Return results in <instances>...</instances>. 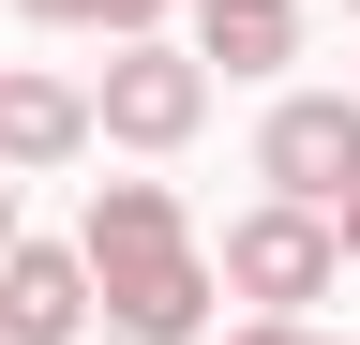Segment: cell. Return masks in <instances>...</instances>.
I'll list each match as a JSON object with an SVG mask.
<instances>
[{
	"mask_svg": "<svg viewBox=\"0 0 360 345\" xmlns=\"http://www.w3.org/2000/svg\"><path fill=\"white\" fill-rule=\"evenodd\" d=\"M75 271H90V315L120 345H195L210 330V240L165 181H90V226H75Z\"/></svg>",
	"mask_w": 360,
	"mask_h": 345,
	"instance_id": "cell-1",
	"label": "cell"
},
{
	"mask_svg": "<svg viewBox=\"0 0 360 345\" xmlns=\"http://www.w3.org/2000/svg\"><path fill=\"white\" fill-rule=\"evenodd\" d=\"M210 285H225V300H255V315H300V300H330V285H345V255H330V210H300V195H255L240 226H225Z\"/></svg>",
	"mask_w": 360,
	"mask_h": 345,
	"instance_id": "cell-2",
	"label": "cell"
},
{
	"mask_svg": "<svg viewBox=\"0 0 360 345\" xmlns=\"http://www.w3.org/2000/svg\"><path fill=\"white\" fill-rule=\"evenodd\" d=\"M195 120H210V60L165 46V30H135V46L90 75V136H105V150H180Z\"/></svg>",
	"mask_w": 360,
	"mask_h": 345,
	"instance_id": "cell-3",
	"label": "cell"
},
{
	"mask_svg": "<svg viewBox=\"0 0 360 345\" xmlns=\"http://www.w3.org/2000/svg\"><path fill=\"white\" fill-rule=\"evenodd\" d=\"M255 181L300 195V210H330V195L360 181V105H345V91H285V105L255 120Z\"/></svg>",
	"mask_w": 360,
	"mask_h": 345,
	"instance_id": "cell-4",
	"label": "cell"
},
{
	"mask_svg": "<svg viewBox=\"0 0 360 345\" xmlns=\"http://www.w3.org/2000/svg\"><path fill=\"white\" fill-rule=\"evenodd\" d=\"M75 150H90V91L45 60H0V181H60Z\"/></svg>",
	"mask_w": 360,
	"mask_h": 345,
	"instance_id": "cell-5",
	"label": "cell"
},
{
	"mask_svg": "<svg viewBox=\"0 0 360 345\" xmlns=\"http://www.w3.org/2000/svg\"><path fill=\"white\" fill-rule=\"evenodd\" d=\"M75 330H90L75 240H0V345H75Z\"/></svg>",
	"mask_w": 360,
	"mask_h": 345,
	"instance_id": "cell-6",
	"label": "cell"
},
{
	"mask_svg": "<svg viewBox=\"0 0 360 345\" xmlns=\"http://www.w3.org/2000/svg\"><path fill=\"white\" fill-rule=\"evenodd\" d=\"M195 60H225V75H285V60H300V0H195Z\"/></svg>",
	"mask_w": 360,
	"mask_h": 345,
	"instance_id": "cell-7",
	"label": "cell"
},
{
	"mask_svg": "<svg viewBox=\"0 0 360 345\" xmlns=\"http://www.w3.org/2000/svg\"><path fill=\"white\" fill-rule=\"evenodd\" d=\"M30 30H105V46H135V30H165V0H15Z\"/></svg>",
	"mask_w": 360,
	"mask_h": 345,
	"instance_id": "cell-8",
	"label": "cell"
},
{
	"mask_svg": "<svg viewBox=\"0 0 360 345\" xmlns=\"http://www.w3.org/2000/svg\"><path fill=\"white\" fill-rule=\"evenodd\" d=\"M225 345H345V330H315V315H240Z\"/></svg>",
	"mask_w": 360,
	"mask_h": 345,
	"instance_id": "cell-9",
	"label": "cell"
},
{
	"mask_svg": "<svg viewBox=\"0 0 360 345\" xmlns=\"http://www.w3.org/2000/svg\"><path fill=\"white\" fill-rule=\"evenodd\" d=\"M330 255H345V271H360V181L330 195Z\"/></svg>",
	"mask_w": 360,
	"mask_h": 345,
	"instance_id": "cell-10",
	"label": "cell"
},
{
	"mask_svg": "<svg viewBox=\"0 0 360 345\" xmlns=\"http://www.w3.org/2000/svg\"><path fill=\"white\" fill-rule=\"evenodd\" d=\"M0 240H15V181H0Z\"/></svg>",
	"mask_w": 360,
	"mask_h": 345,
	"instance_id": "cell-11",
	"label": "cell"
},
{
	"mask_svg": "<svg viewBox=\"0 0 360 345\" xmlns=\"http://www.w3.org/2000/svg\"><path fill=\"white\" fill-rule=\"evenodd\" d=\"M345 105H360V75H345Z\"/></svg>",
	"mask_w": 360,
	"mask_h": 345,
	"instance_id": "cell-12",
	"label": "cell"
}]
</instances>
